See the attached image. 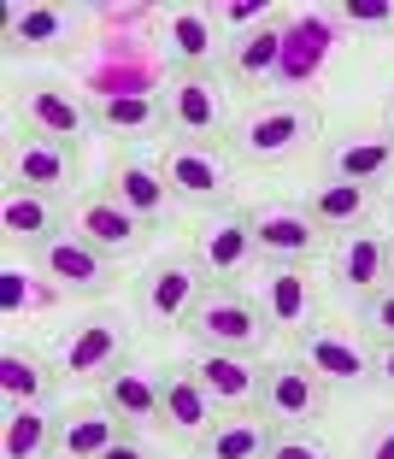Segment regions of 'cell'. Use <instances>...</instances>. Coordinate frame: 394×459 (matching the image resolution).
I'll list each match as a JSON object with an SVG mask.
<instances>
[{
	"label": "cell",
	"instance_id": "30bf717a",
	"mask_svg": "<svg viewBox=\"0 0 394 459\" xmlns=\"http://www.w3.org/2000/svg\"><path fill=\"white\" fill-rule=\"evenodd\" d=\"M194 259L206 265V277H212L218 289H236V277H247L259 259V242H253V212H242V206H218V212L201 218V230H194Z\"/></svg>",
	"mask_w": 394,
	"mask_h": 459
},
{
	"label": "cell",
	"instance_id": "d590c367",
	"mask_svg": "<svg viewBox=\"0 0 394 459\" xmlns=\"http://www.w3.org/2000/svg\"><path fill=\"white\" fill-rule=\"evenodd\" d=\"M359 325H365V336H371V342H394V283H389V289H377V295L359 307Z\"/></svg>",
	"mask_w": 394,
	"mask_h": 459
},
{
	"label": "cell",
	"instance_id": "8fae6325",
	"mask_svg": "<svg viewBox=\"0 0 394 459\" xmlns=\"http://www.w3.org/2000/svg\"><path fill=\"white\" fill-rule=\"evenodd\" d=\"M41 277H54L59 289H65V300H107L112 289H118V259L100 254V247H89L77 236V230H65V236H54V242L36 254Z\"/></svg>",
	"mask_w": 394,
	"mask_h": 459
},
{
	"label": "cell",
	"instance_id": "ffe728a7",
	"mask_svg": "<svg viewBox=\"0 0 394 459\" xmlns=\"http://www.w3.org/2000/svg\"><path fill=\"white\" fill-rule=\"evenodd\" d=\"M330 283H336V295L359 300V307H365L377 289H389V236H377V230L341 236V242L330 247Z\"/></svg>",
	"mask_w": 394,
	"mask_h": 459
},
{
	"label": "cell",
	"instance_id": "e0dca14e",
	"mask_svg": "<svg viewBox=\"0 0 394 459\" xmlns=\"http://www.w3.org/2000/svg\"><path fill=\"white\" fill-rule=\"evenodd\" d=\"M212 424H218V406L201 389V377H194L189 365H165L159 371V430L177 447H201V436Z\"/></svg>",
	"mask_w": 394,
	"mask_h": 459
},
{
	"label": "cell",
	"instance_id": "3957f363",
	"mask_svg": "<svg viewBox=\"0 0 394 459\" xmlns=\"http://www.w3.org/2000/svg\"><path fill=\"white\" fill-rule=\"evenodd\" d=\"M165 189L177 206H201V212H218V206H230V189H236V160L224 142H165Z\"/></svg>",
	"mask_w": 394,
	"mask_h": 459
},
{
	"label": "cell",
	"instance_id": "1f68e13d",
	"mask_svg": "<svg viewBox=\"0 0 394 459\" xmlns=\"http://www.w3.org/2000/svg\"><path fill=\"white\" fill-rule=\"evenodd\" d=\"M271 430L277 424L265 412H236V419H218L212 430L201 436L194 459H265L271 454Z\"/></svg>",
	"mask_w": 394,
	"mask_h": 459
},
{
	"label": "cell",
	"instance_id": "d6a6232c",
	"mask_svg": "<svg viewBox=\"0 0 394 459\" xmlns=\"http://www.w3.org/2000/svg\"><path fill=\"white\" fill-rule=\"evenodd\" d=\"M59 442V412L54 406H13L0 419V459H47Z\"/></svg>",
	"mask_w": 394,
	"mask_h": 459
},
{
	"label": "cell",
	"instance_id": "60d3db41",
	"mask_svg": "<svg viewBox=\"0 0 394 459\" xmlns=\"http://www.w3.org/2000/svg\"><path fill=\"white\" fill-rule=\"evenodd\" d=\"M382 130L394 135V89H389V100H382Z\"/></svg>",
	"mask_w": 394,
	"mask_h": 459
},
{
	"label": "cell",
	"instance_id": "7a4b0ae2",
	"mask_svg": "<svg viewBox=\"0 0 394 459\" xmlns=\"http://www.w3.org/2000/svg\"><path fill=\"white\" fill-rule=\"evenodd\" d=\"M347 30H341L336 6H306V13H288V36H283V71H277V89L288 100H313L330 82L341 48H347Z\"/></svg>",
	"mask_w": 394,
	"mask_h": 459
},
{
	"label": "cell",
	"instance_id": "603a6c76",
	"mask_svg": "<svg viewBox=\"0 0 394 459\" xmlns=\"http://www.w3.org/2000/svg\"><path fill=\"white\" fill-rule=\"evenodd\" d=\"M77 48V18L65 6H13L6 13V54L41 59V54H71Z\"/></svg>",
	"mask_w": 394,
	"mask_h": 459
},
{
	"label": "cell",
	"instance_id": "7bdbcfd3",
	"mask_svg": "<svg viewBox=\"0 0 394 459\" xmlns=\"http://www.w3.org/2000/svg\"><path fill=\"white\" fill-rule=\"evenodd\" d=\"M389 206H394V195H389Z\"/></svg>",
	"mask_w": 394,
	"mask_h": 459
},
{
	"label": "cell",
	"instance_id": "277c9868",
	"mask_svg": "<svg viewBox=\"0 0 394 459\" xmlns=\"http://www.w3.org/2000/svg\"><path fill=\"white\" fill-rule=\"evenodd\" d=\"M212 289L218 283L206 277V265L194 254H165L136 277V312H141V325H153V330H183Z\"/></svg>",
	"mask_w": 394,
	"mask_h": 459
},
{
	"label": "cell",
	"instance_id": "4dcf8cb0",
	"mask_svg": "<svg viewBox=\"0 0 394 459\" xmlns=\"http://www.w3.org/2000/svg\"><path fill=\"white\" fill-rule=\"evenodd\" d=\"M59 389V371L47 359H36L30 348H0V401L13 406H47Z\"/></svg>",
	"mask_w": 394,
	"mask_h": 459
},
{
	"label": "cell",
	"instance_id": "d6986e66",
	"mask_svg": "<svg viewBox=\"0 0 394 459\" xmlns=\"http://www.w3.org/2000/svg\"><path fill=\"white\" fill-rule=\"evenodd\" d=\"M259 312L271 318L277 336H306L318 325V289L306 265H265L259 271Z\"/></svg>",
	"mask_w": 394,
	"mask_h": 459
},
{
	"label": "cell",
	"instance_id": "9c48e42d",
	"mask_svg": "<svg viewBox=\"0 0 394 459\" xmlns=\"http://www.w3.org/2000/svg\"><path fill=\"white\" fill-rule=\"evenodd\" d=\"M124 359H130V325H124L118 312H95V318L71 325L65 336L54 342V371L71 377V383H100V377H112Z\"/></svg>",
	"mask_w": 394,
	"mask_h": 459
},
{
	"label": "cell",
	"instance_id": "74e56055",
	"mask_svg": "<svg viewBox=\"0 0 394 459\" xmlns=\"http://www.w3.org/2000/svg\"><path fill=\"white\" fill-rule=\"evenodd\" d=\"M212 18H218V30H253V24H265L271 18V6H212Z\"/></svg>",
	"mask_w": 394,
	"mask_h": 459
},
{
	"label": "cell",
	"instance_id": "7402d4cb",
	"mask_svg": "<svg viewBox=\"0 0 394 459\" xmlns=\"http://www.w3.org/2000/svg\"><path fill=\"white\" fill-rule=\"evenodd\" d=\"M0 230H6V242H13V247H24V254L36 259L54 236L71 230V212L59 206V195L6 189V195H0Z\"/></svg>",
	"mask_w": 394,
	"mask_h": 459
},
{
	"label": "cell",
	"instance_id": "484cf974",
	"mask_svg": "<svg viewBox=\"0 0 394 459\" xmlns=\"http://www.w3.org/2000/svg\"><path fill=\"white\" fill-rule=\"evenodd\" d=\"M100 406H107L118 424H130V430H141V424L159 430V371L124 359L112 377H100Z\"/></svg>",
	"mask_w": 394,
	"mask_h": 459
},
{
	"label": "cell",
	"instance_id": "f1b7e54d",
	"mask_svg": "<svg viewBox=\"0 0 394 459\" xmlns=\"http://www.w3.org/2000/svg\"><path fill=\"white\" fill-rule=\"evenodd\" d=\"M130 430V424H118L100 401H77L59 412V442L54 454L59 459H107V447L118 442V436Z\"/></svg>",
	"mask_w": 394,
	"mask_h": 459
},
{
	"label": "cell",
	"instance_id": "836d02e7",
	"mask_svg": "<svg viewBox=\"0 0 394 459\" xmlns=\"http://www.w3.org/2000/svg\"><path fill=\"white\" fill-rule=\"evenodd\" d=\"M265 459H336V447L313 430H271V454Z\"/></svg>",
	"mask_w": 394,
	"mask_h": 459
},
{
	"label": "cell",
	"instance_id": "83f0119b",
	"mask_svg": "<svg viewBox=\"0 0 394 459\" xmlns=\"http://www.w3.org/2000/svg\"><path fill=\"white\" fill-rule=\"evenodd\" d=\"M89 107H95V130L100 135H124V142H136V135H159L165 130V95H153V89L89 95Z\"/></svg>",
	"mask_w": 394,
	"mask_h": 459
},
{
	"label": "cell",
	"instance_id": "5b68a950",
	"mask_svg": "<svg viewBox=\"0 0 394 459\" xmlns=\"http://www.w3.org/2000/svg\"><path fill=\"white\" fill-rule=\"evenodd\" d=\"M183 330H189V342L201 353H247V359H259L265 342L277 336L271 318L259 312V300L242 295V289H212Z\"/></svg>",
	"mask_w": 394,
	"mask_h": 459
},
{
	"label": "cell",
	"instance_id": "8d00e7d4",
	"mask_svg": "<svg viewBox=\"0 0 394 459\" xmlns=\"http://www.w3.org/2000/svg\"><path fill=\"white\" fill-rule=\"evenodd\" d=\"M354 459H394V412H389V419H377V424H371Z\"/></svg>",
	"mask_w": 394,
	"mask_h": 459
},
{
	"label": "cell",
	"instance_id": "6da1fadb",
	"mask_svg": "<svg viewBox=\"0 0 394 459\" xmlns=\"http://www.w3.org/2000/svg\"><path fill=\"white\" fill-rule=\"evenodd\" d=\"M324 118H318V100H288V95H271V100H253V107L236 118L230 130V153L242 165H259V171H277V165L300 160V153L318 142Z\"/></svg>",
	"mask_w": 394,
	"mask_h": 459
},
{
	"label": "cell",
	"instance_id": "ac0fdd59",
	"mask_svg": "<svg viewBox=\"0 0 394 459\" xmlns=\"http://www.w3.org/2000/svg\"><path fill=\"white\" fill-rule=\"evenodd\" d=\"M189 371L201 377V389L212 394L218 419L259 412V394H265V365L259 359H247V353H194Z\"/></svg>",
	"mask_w": 394,
	"mask_h": 459
},
{
	"label": "cell",
	"instance_id": "b9f144b4",
	"mask_svg": "<svg viewBox=\"0 0 394 459\" xmlns=\"http://www.w3.org/2000/svg\"><path fill=\"white\" fill-rule=\"evenodd\" d=\"M389 283H394V236H389Z\"/></svg>",
	"mask_w": 394,
	"mask_h": 459
},
{
	"label": "cell",
	"instance_id": "ba28073f",
	"mask_svg": "<svg viewBox=\"0 0 394 459\" xmlns=\"http://www.w3.org/2000/svg\"><path fill=\"white\" fill-rule=\"evenodd\" d=\"M18 130L30 135H47V142H65V148H77L82 135L95 130V107H89V95H77L71 82L59 77H24L18 82Z\"/></svg>",
	"mask_w": 394,
	"mask_h": 459
},
{
	"label": "cell",
	"instance_id": "4fadbf2b",
	"mask_svg": "<svg viewBox=\"0 0 394 459\" xmlns=\"http://www.w3.org/2000/svg\"><path fill=\"white\" fill-rule=\"evenodd\" d=\"M71 230H77L89 247H100V254H112L124 265V259H136L141 247L153 242V224L148 218H136L124 201H112L107 189H89L77 195V206H71Z\"/></svg>",
	"mask_w": 394,
	"mask_h": 459
},
{
	"label": "cell",
	"instance_id": "2e32d148",
	"mask_svg": "<svg viewBox=\"0 0 394 459\" xmlns=\"http://www.w3.org/2000/svg\"><path fill=\"white\" fill-rule=\"evenodd\" d=\"M253 242L265 265H313L318 247H324V230L306 218V206L265 201V206H253Z\"/></svg>",
	"mask_w": 394,
	"mask_h": 459
},
{
	"label": "cell",
	"instance_id": "f546056e",
	"mask_svg": "<svg viewBox=\"0 0 394 459\" xmlns=\"http://www.w3.org/2000/svg\"><path fill=\"white\" fill-rule=\"evenodd\" d=\"M59 307H65V289L41 277V265H0V318L6 325H30Z\"/></svg>",
	"mask_w": 394,
	"mask_h": 459
},
{
	"label": "cell",
	"instance_id": "44dd1931",
	"mask_svg": "<svg viewBox=\"0 0 394 459\" xmlns=\"http://www.w3.org/2000/svg\"><path fill=\"white\" fill-rule=\"evenodd\" d=\"M295 342H300L295 359H306L330 389H359V383H371V359H377V353L359 336H347V330H336V325H313Z\"/></svg>",
	"mask_w": 394,
	"mask_h": 459
},
{
	"label": "cell",
	"instance_id": "5bb4252c",
	"mask_svg": "<svg viewBox=\"0 0 394 459\" xmlns=\"http://www.w3.org/2000/svg\"><path fill=\"white\" fill-rule=\"evenodd\" d=\"M283 36H288V13H271L265 24L242 30V36L224 41V82L247 89V95H265L277 89V71H283Z\"/></svg>",
	"mask_w": 394,
	"mask_h": 459
},
{
	"label": "cell",
	"instance_id": "e575fe53",
	"mask_svg": "<svg viewBox=\"0 0 394 459\" xmlns=\"http://www.w3.org/2000/svg\"><path fill=\"white\" fill-rule=\"evenodd\" d=\"M336 13H341V30H354V36H382V30H394V6H377V0H347Z\"/></svg>",
	"mask_w": 394,
	"mask_h": 459
},
{
	"label": "cell",
	"instance_id": "4316f807",
	"mask_svg": "<svg viewBox=\"0 0 394 459\" xmlns=\"http://www.w3.org/2000/svg\"><path fill=\"white\" fill-rule=\"evenodd\" d=\"M300 206H306V218H313L324 236H359V230L371 224V189L341 183V177L313 183V189L300 195Z\"/></svg>",
	"mask_w": 394,
	"mask_h": 459
},
{
	"label": "cell",
	"instance_id": "7c38bea8",
	"mask_svg": "<svg viewBox=\"0 0 394 459\" xmlns=\"http://www.w3.org/2000/svg\"><path fill=\"white\" fill-rule=\"evenodd\" d=\"M330 406V383L318 377L306 359H277L265 365V394H259V412L277 424V430H313Z\"/></svg>",
	"mask_w": 394,
	"mask_h": 459
},
{
	"label": "cell",
	"instance_id": "f35d334b",
	"mask_svg": "<svg viewBox=\"0 0 394 459\" xmlns=\"http://www.w3.org/2000/svg\"><path fill=\"white\" fill-rule=\"evenodd\" d=\"M371 383L382 394H394V342H377V359H371Z\"/></svg>",
	"mask_w": 394,
	"mask_h": 459
},
{
	"label": "cell",
	"instance_id": "8992f818",
	"mask_svg": "<svg viewBox=\"0 0 394 459\" xmlns=\"http://www.w3.org/2000/svg\"><path fill=\"white\" fill-rule=\"evenodd\" d=\"M230 130H236V100L224 71L165 82V135L171 142H224Z\"/></svg>",
	"mask_w": 394,
	"mask_h": 459
},
{
	"label": "cell",
	"instance_id": "cb8c5ba5",
	"mask_svg": "<svg viewBox=\"0 0 394 459\" xmlns=\"http://www.w3.org/2000/svg\"><path fill=\"white\" fill-rule=\"evenodd\" d=\"M107 195L124 201L136 218H148V224H159V218L171 212L165 171H159V160H148V153H118V160L107 165Z\"/></svg>",
	"mask_w": 394,
	"mask_h": 459
},
{
	"label": "cell",
	"instance_id": "d4e9b609",
	"mask_svg": "<svg viewBox=\"0 0 394 459\" xmlns=\"http://www.w3.org/2000/svg\"><path fill=\"white\" fill-rule=\"evenodd\" d=\"M324 171L341 177V183H359V189H377V183H389V177H394V135L389 130L341 135V142H330Z\"/></svg>",
	"mask_w": 394,
	"mask_h": 459
},
{
	"label": "cell",
	"instance_id": "ab89813d",
	"mask_svg": "<svg viewBox=\"0 0 394 459\" xmlns=\"http://www.w3.org/2000/svg\"><path fill=\"white\" fill-rule=\"evenodd\" d=\"M107 459H153V447H148V442H141V436H136V430H124V436H118V442H112V447H107Z\"/></svg>",
	"mask_w": 394,
	"mask_h": 459
},
{
	"label": "cell",
	"instance_id": "52a82bcc",
	"mask_svg": "<svg viewBox=\"0 0 394 459\" xmlns=\"http://www.w3.org/2000/svg\"><path fill=\"white\" fill-rule=\"evenodd\" d=\"M224 30H218L212 6H171L153 18V54L171 77H201V71L224 65Z\"/></svg>",
	"mask_w": 394,
	"mask_h": 459
},
{
	"label": "cell",
	"instance_id": "9a60e30c",
	"mask_svg": "<svg viewBox=\"0 0 394 459\" xmlns=\"http://www.w3.org/2000/svg\"><path fill=\"white\" fill-rule=\"evenodd\" d=\"M77 183V148L47 142V135H6V189H36V195H65Z\"/></svg>",
	"mask_w": 394,
	"mask_h": 459
}]
</instances>
